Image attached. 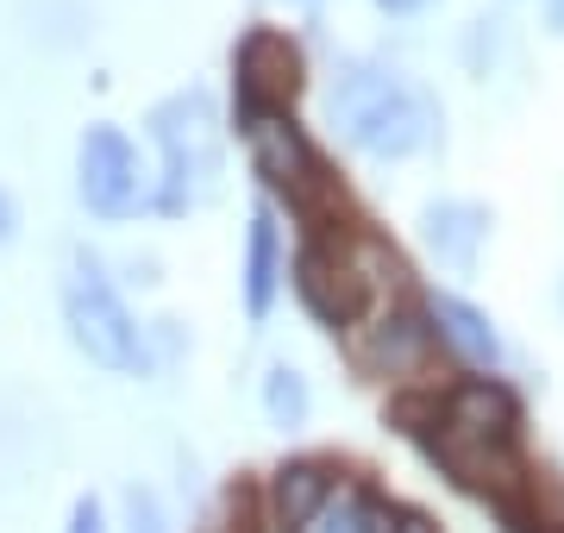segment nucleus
Returning <instances> with one entry per match:
<instances>
[{
	"label": "nucleus",
	"instance_id": "nucleus-1",
	"mask_svg": "<svg viewBox=\"0 0 564 533\" xmlns=\"http://www.w3.org/2000/svg\"><path fill=\"white\" fill-rule=\"evenodd\" d=\"M333 126L345 132L351 151L377 157V164H402V157H414V151L433 144L440 113H433V101H426L421 88H408L395 69L358 63V69L339 76V88H333Z\"/></svg>",
	"mask_w": 564,
	"mask_h": 533
},
{
	"label": "nucleus",
	"instance_id": "nucleus-2",
	"mask_svg": "<svg viewBox=\"0 0 564 533\" xmlns=\"http://www.w3.org/2000/svg\"><path fill=\"white\" fill-rule=\"evenodd\" d=\"M151 139L163 151V214H188L220 188V113L202 88H182L151 107Z\"/></svg>",
	"mask_w": 564,
	"mask_h": 533
},
{
	"label": "nucleus",
	"instance_id": "nucleus-3",
	"mask_svg": "<svg viewBox=\"0 0 564 533\" xmlns=\"http://www.w3.org/2000/svg\"><path fill=\"white\" fill-rule=\"evenodd\" d=\"M63 327H69V339H76L88 365L120 370V377L144 370V327L132 320L126 295L101 270V258H88V251H76L69 270H63Z\"/></svg>",
	"mask_w": 564,
	"mask_h": 533
},
{
	"label": "nucleus",
	"instance_id": "nucleus-4",
	"mask_svg": "<svg viewBox=\"0 0 564 533\" xmlns=\"http://www.w3.org/2000/svg\"><path fill=\"white\" fill-rule=\"evenodd\" d=\"M76 188L88 214H101V220H132L144 207V164L132 139H126L120 126H88L76 144Z\"/></svg>",
	"mask_w": 564,
	"mask_h": 533
},
{
	"label": "nucleus",
	"instance_id": "nucleus-5",
	"mask_svg": "<svg viewBox=\"0 0 564 533\" xmlns=\"http://www.w3.org/2000/svg\"><path fill=\"white\" fill-rule=\"evenodd\" d=\"M232 69H239V126L258 120V113H289V101H295V88L307 76L295 39L276 32V25H251L239 39Z\"/></svg>",
	"mask_w": 564,
	"mask_h": 533
},
{
	"label": "nucleus",
	"instance_id": "nucleus-6",
	"mask_svg": "<svg viewBox=\"0 0 564 533\" xmlns=\"http://www.w3.org/2000/svg\"><path fill=\"white\" fill-rule=\"evenodd\" d=\"M251 139V157H258V176L276 195H289L295 207H314L326 195V170H321V151L307 144V132L289 113H258V120L239 126Z\"/></svg>",
	"mask_w": 564,
	"mask_h": 533
},
{
	"label": "nucleus",
	"instance_id": "nucleus-7",
	"mask_svg": "<svg viewBox=\"0 0 564 533\" xmlns=\"http://www.w3.org/2000/svg\"><path fill=\"white\" fill-rule=\"evenodd\" d=\"M295 295H302V308L321 320V327H351L364 314V302H370V276H364L351 258H345L339 246H326V239H314V246H302V258H295Z\"/></svg>",
	"mask_w": 564,
	"mask_h": 533
},
{
	"label": "nucleus",
	"instance_id": "nucleus-8",
	"mask_svg": "<svg viewBox=\"0 0 564 533\" xmlns=\"http://www.w3.org/2000/svg\"><path fill=\"white\" fill-rule=\"evenodd\" d=\"M339 477L326 458H289L276 477H270V509H276V527L282 533H307L321 521V509L333 502Z\"/></svg>",
	"mask_w": 564,
	"mask_h": 533
},
{
	"label": "nucleus",
	"instance_id": "nucleus-9",
	"mask_svg": "<svg viewBox=\"0 0 564 533\" xmlns=\"http://www.w3.org/2000/svg\"><path fill=\"white\" fill-rule=\"evenodd\" d=\"M426 320H433V333H440L470 370H502V358H508L502 333H496V320H489L484 308H470L464 295H433V302H426Z\"/></svg>",
	"mask_w": 564,
	"mask_h": 533
},
{
	"label": "nucleus",
	"instance_id": "nucleus-10",
	"mask_svg": "<svg viewBox=\"0 0 564 533\" xmlns=\"http://www.w3.org/2000/svg\"><path fill=\"white\" fill-rule=\"evenodd\" d=\"M282 289V239H276V214L270 207H251V232H245V314L251 320H270Z\"/></svg>",
	"mask_w": 564,
	"mask_h": 533
},
{
	"label": "nucleus",
	"instance_id": "nucleus-11",
	"mask_svg": "<svg viewBox=\"0 0 564 533\" xmlns=\"http://www.w3.org/2000/svg\"><path fill=\"white\" fill-rule=\"evenodd\" d=\"M489 239V207L477 202H433L426 207V246L440 251V264L470 270Z\"/></svg>",
	"mask_w": 564,
	"mask_h": 533
},
{
	"label": "nucleus",
	"instance_id": "nucleus-12",
	"mask_svg": "<svg viewBox=\"0 0 564 533\" xmlns=\"http://www.w3.org/2000/svg\"><path fill=\"white\" fill-rule=\"evenodd\" d=\"M389 527V509L377 502L370 490H333V502L321 509V521H314V533H383Z\"/></svg>",
	"mask_w": 564,
	"mask_h": 533
},
{
	"label": "nucleus",
	"instance_id": "nucleus-13",
	"mask_svg": "<svg viewBox=\"0 0 564 533\" xmlns=\"http://www.w3.org/2000/svg\"><path fill=\"white\" fill-rule=\"evenodd\" d=\"M307 409H314V395H307L302 370L295 365H270V377H263V414H270L276 427H302Z\"/></svg>",
	"mask_w": 564,
	"mask_h": 533
},
{
	"label": "nucleus",
	"instance_id": "nucleus-14",
	"mask_svg": "<svg viewBox=\"0 0 564 533\" xmlns=\"http://www.w3.org/2000/svg\"><path fill=\"white\" fill-rule=\"evenodd\" d=\"M63 533H107V514L95 496H76V509H69V527Z\"/></svg>",
	"mask_w": 564,
	"mask_h": 533
},
{
	"label": "nucleus",
	"instance_id": "nucleus-15",
	"mask_svg": "<svg viewBox=\"0 0 564 533\" xmlns=\"http://www.w3.org/2000/svg\"><path fill=\"white\" fill-rule=\"evenodd\" d=\"M126 509H132V533H163V514H158V502H151L144 490L126 496Z\"/></svg>",
	"mask_w": 564,
	"mask_h": 533
},
{
	"label": "nucleus",
	"instance_id": "nucleus-16",
	"mask_svg": "<svg viewBox=\"0 0 564 533\" xmlns=\"http://www.w3.org/2000/svg\"><path fill=\"white\" fill-rule=\"evenodd\" d=\"M383 533H440V527H433L421 509H389V527Z\"/></svg>",
	"mask_w": 564,
	"mask_h": 533
},
{
	"label": "nucleus",
	"instance_id": "nucleus-17",
	"mask_svg": "<svg viewBox=\"0 0 564 533\" xmlns=\"http://www.w3.org/2000/svg\"><path fill=\"white\" fill-rule=\"evenodd\" d=\"M13 232H20V207H13V195H7V188H0V246H7Z\"/></svg>",
	"mask_w": 564,
	"mask_h": 533
},
{
	"label": "nucleus",
	"instance_id": "nucleus-18",
	"mask_svg": "<svg viewBox=\"0 0 564 533\" xmlns=\"http://www.w3.org/2000/svg\"><path fill=\"white\" fill-rule=\"evenodd\" d=\"M232 533H251V502L245 496H232Z\"/></svg>",
	"mask_w": 564,
	"mask_h": 533
},
{
	"label": "nucleus",
	"instance_id": "nucleus-19",
	"mask_svg": "<svg viewBox=\"0 0 564 533\" xmlns=\"http://www.w3.org/2000/svg\"><path fill=\"white\" fill-rule=\"evenodd\" d=\"M545 7V25H552V32H564V0H540Z\"/></svg>",
	"mask_w": 564,
	"mask_h": 533
},
{
	"label": "nucleus",
	"instance_id": "nucleus-20",
	"mask_svg": "<svg viewBox=\"0 0 564 533\" xmlns=\"http://www.w3.org/2000/svg\"><path fill=\"white\" fill-rule=\"evenodd\" d=\"M377 7H383V13H421L426 0H377Z\"/></svg>",
	"mask_w": 564,
	"mask_h": 533
},
{
	"label": "nucleus",
	"instance_id": "nucleus-21",
	"mask_svg": "<svg viewBox=\"0 0 564 533\" xmlns=\"http://www.w3.org/2000/svg\"><path fill=\"white\" fill-rule=\"evenodd\" d=\"M514 533H533V527H514ZM540 533H564L558 521H540Z\"/></svg>",
	"mask_w": 564,
	"mask_h": 533
},
{
	"label": "nucleus",
	"instance_id": "nucleus-22",
	"mask_svg": "<svg viewBox=\"0 0 564 533\" xmlns=\"http://www.w3.org/2000/svg\"><path fill=\"white\" fill-rule=\"evenodd\" d=\"M302 7H321V0H302Z\"/></svg>",
	"mask_w": 564,
	"mask_h": 533
}]
</instances>
